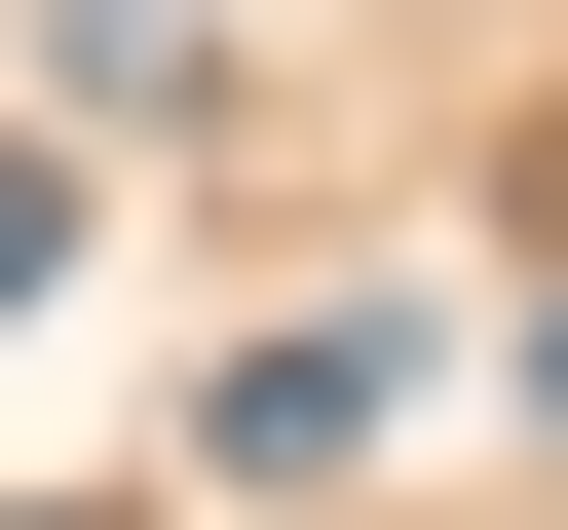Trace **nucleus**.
I'll return each mask as SVG.
<instances>
[{
    "instance_id": "1",
    "label": "nucleus",
    "mask_w": 568,
    "mask_h": 530,
    "mask_svg": "<svg viewBox=\"0 0 568 530\" xmlns=\"http://www.w3.org/2000/svg\"><path fill=\"white\" fill-rule=\"evenodd\" d=\"M379 417H417V342H379V304H342V342H265V379H227V492H342V455H379Z\"/></svg>"
},
{
    "instance_id": "2",
    "label": "nucleus",
    "mask_w": 568,
    "mask_h": 530,
    "mask_svg": "<svg viewBox=\"0 0 568 530\" xmlns=\"http://www.w3.org/2000/svg\"><path fill=\"white\" fill-rule=\"evenodd\" d=\"M530 417H568V304H530Z\"/></svg>"
}]
</instances>
